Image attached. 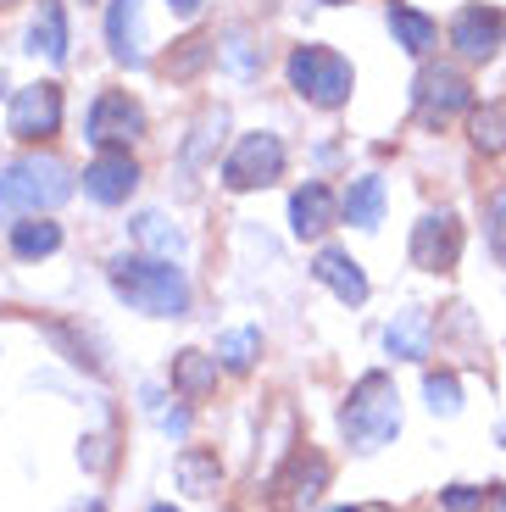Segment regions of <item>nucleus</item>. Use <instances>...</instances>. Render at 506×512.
Masks as SVG:
<instances>
[{
    "label": "nucleus",
    "instance_id": "nucleus-18",
    "mask_svg": "<svg viewBox=\"0 0 506 512\" xmlns=\"http://www.w3.org/2000/svg\"><path fill=\"white\" fill-rule=\"evenodd\" d=\"M67 45H73V34H67V6L62 0H39L34 23H28V51L45 56V62H67Z\"/></svg>",
    "mask_w": 506,
    "mask_h": 512
},
{
    "label": "nucleus",
    "instance_id": "nucleus-9",
    "mask_svg": "<svg viewBox=\"0 0 506 512\" xmlns=\"http://www.w3.org/2000/svg\"><path fill=\"white\" fill-rule=\"evenodd\" d=\"M329 474H334L329 457L312 451V446H301L290 462H284V474L273 479V507L279 512H306L323 490H329Z\"/></svg>",
    "mask_w": 506,
    "mask_h": 512
},
{
    "label": "nucleus",
    "instance_id": "nucleus-29",
    "mask_svg": "<svg viewBox=\"0 0 506 512\" xmlns=\"http://www.w3.org/2000/svg\"><path fill=\"white\" fill-rule=\"evenodd\" d=\"M140 401H145V412H151L156 418V429H162V435H173V440H190V407H162V396H156V390H140Z\"/></svg>",
    "mask_w": 506,
    "mask_h": 512
},
{
    "label": "nucleus",
    "instance_id": "nucleus-13",
    "mask_svg": "<svg viewBox=\"0 0 506 512\" xmlns=\"http://www.w3.org/2000/svg\"><path fill=\"white\" fill-rule=\"evenodd\" d=\"M334 223H340V201H334L329 184L312 179L290 195V234L295 240H317V234H329Z\"/></svg>",
    "mask_w": 506,
    "mask_h": 512
},
{
    "label": "nucleus",
    "instance_id": "nucleus-7",
    "mask_svg": "<svg viewBox=\"0 0 506 512\" xmlns=\"http://www.w3.org/2000/svg\"><path fill=\"white\" fill-rule=\"evenodd\" d=\"M273 179H284V140L267 134V128L240 134V145H234L228 162H223V184L245 195V190H267Z\"/></svg>",
    "mask_w": 506,
    "mask_h": 512
},
{
    "label": "nucleus",
    "instance_id": "nucleus-37",
    "mask_svg": "<svg viewBox=\"0 0 506 512\" xmlns=\"http://www.w3.org/2000/svg\"><path fill=\"white\" fill-rule=\"evenodd\" d=\"M151 512H178V507H173V501H156V507H151Z\"/></svg>",
    "mask_w": 506,
    "mask_h": 512
},
{
    "label": "nucleus",
    "instance_id": "nucleus-32",
    "mask_svg": "<svg viewBox=\"0 0 506 512\" xmlns=\"http://www.w3.org/2000/svg\"><path fill=\"white\" fill-rule=\"evenodd\" d=\"M217 56H223V62L234 67V73H251V67H256V51H251V39H245L240 28L228 34V45H217Z\"/></svg>",
    "mask_w": 506,
    "mask_h": 512
},
{
    "label": "nucleus",
    "instance_id": "nucleus-19",
    "mask_svg": "<svg viewBox=\"0 0 506 512\" xmlns=\"http://www.w3.org/2000/svg\"><path fill=\"white\" fill-rule=\"evenodd\" d=\"M217 368H223V362L217 357H206V351H178L173 357V368H167V379H173V390L184 401H206L217 390Z\"/></svg>",
    "mask_w": 506,
    "mask_h": 512
},
{
    "label": "nucleus",
    "instance_id": "nucleus-3",
    "mask_svg": "<svg viewBox=\"0 0 506 512\" xmlns=\"http://www.w3.org/2000/svg\"><path fill=\"white\" fill-rule=\"evenodd\" d=\"M340 429L362 457L367 451H384L395 435H401V396H395V379L384 368H373V373L356 379V390L340 407Z\"/></svg>",
    "mask_w": 506,
    "mask_h": 512
},
{
    "label": "nucleus",
    "instance_id": "nucleus-21",
    "mask_svg": "<svg viewBox=\"0 0 506 512\" xmlns=\"http://www.w3.org/2000/svg\"><path fill=\"white\" fill-rule=\"evenodd\" d=\"M223 128H228V112H223V106H206V112L195 117V123H190V140H184V151H178L184 173H201V167L212 162L217 145H223Z\"/></svg>",
    "mask_w": 506,
    "mask_h": 512
},
{
    "label": "nucleus",
    "instance_id": "nucleus-6",
    "mask_svg": "<svg viewBox=\"0 0 506 512\" xmlns=\"http://www.w3.org/2000/svg\"><path fill=\"white\" fill-rule=\"evenodd\" d=\"M145 134V106L134 101L128 90H101L95 106L84 117V140L95 151H128V145Z\"/></svg>",
    "mask_w": 506,
    "mask_h": 512
},
{
    "label": "nucleus",
    "instance_id": "nucleus-23",
    "mask_svg": "<svg viewBox=\"0 0 506 512\" xmlns=\"http://www.w3.org/2000/svg\"><path fill=\"white\" fill-rule=\"evenodd\" d=\"M384 23H390L395 45H401L406 56H423L434 45V34H440L429 12H412V6H401V0H390V17H384Z\"/></svg>",
    "mask_w": 506,
    "mask_h": 512
},
{
    "label": "nucleus",
    "instance_id": "nucleus-40",
    "mask_svg": "<svg viewBox=\"0 0 506 512\" xmlns=\"http://www.w3.org/2000/svg\"><path fill=\"white\" fill-rule=\"evenodd\" d=\"M0 6H17V0H0Z\"/></svg>",
    "mask_w": 506,
    "mask_h": 512
},
{
    "label": "nucleus",
    "instance_id": "nucleus-1",
    "mask_svg": "<svg viewBox=\"0 0 506 512\" xmlns=\"http://www.w3.org/2000/svg\"><path fill=\"white\" fill-rule=\"evenodd\" d=\"M106 279L145 318H184L190 312V279L167 256H112L106 262Z\"/></svg>",
    "mask_w": 506,
    "mask_h": 512
},
{
    "label": "nucleus",
    "instance_id": "nucleus-11",
    "mask_svg": "<svg viewBox=\"0 0 506 512\" xmlns=\"http://www.w3.org/2000/svg\"><path fill=\"white\" fill-rule=\"evenodd\" d=\"M506 45V12L501 6H462V12L451 17V51L462 56V62H490L495 51Z\"/></svg>",
    "mask_w": 506,
    "mask_h": 512
},
{
    "label": "nucleus",
    "instance_id": "nucleus-10",
    "mask_svg": "<svg viewBox=\"0 0 506 512\" xmlns=\"http://www.w3.org/2000/svg\"><path fill=\"white\" fill-rule=\"evenodd\" d=\"M462 262V218L456 212H423L412 229V268L451 273Z\"/></svg>",
    "mask_w": 506,
    "mask_h": 512
},
{
    "label": "nucleus",
    "instance_id": "nucleus-34",
    "mask_svg": "<svg viewBox=\"0 0 506 512\" xmlns=\"http://www.w3.org/2000/svg\"><path fill=\"white\" fill-rule=\"evenodd\" d=\"M167 12H173V17H195V12H201V0H167Z\"/></svg>",
    "mask_w": 506,
    "mask_h": 512
},
{
    "label": "nucleus",
    "instance_id": "nucleus-36",
    "mask_svg": "<svg viewBox=\"0 0 506 512\" xmlns=\"http://www.w3.org/2000/svg\"><path fill=\"white\" fill-rule=\"evenodd\" d=\"M73 512H106V501H95V496H89V501H78Z\"/></svg>",
    "mask_w": 506,
    "mask_h": 512
},
{
    "label": "nucleus",
    "instance_id": "nucleus-39",
    "mask_svg": "<svg viewBox=\"0 0 506 512\" xmlns=\"http://www.w3.org/2000/svg\"><path fill=\"white\" fill-rule=\"evenodd\" d=\"M334 512H356V507H334Z\"/></svg>",
    "mask_w": 506,
    "mask_h": 512
},
{
    "label": "nucleus",
    "instance_id": "nucleus-33",
    "mask_svg": "<svg viewBox=\"0 0 506 512\" xmlns=\"http://www.w3.org/2000/svg\"><path fill=\"white\" fill-rule=\"evenodd\" d=\"M484 501H490V496H484V490H473V485H445L440 490V507L445 512H479Z\"/></svg>",
    "mask_w": 506,
    "mask_h": 512
},
{
    "label": "nucleus",
    "instance_id": "nucleus-16",
    "mask_svg": "<svg viewBox=\"0 0 506 512\" xmlns=\"http://www.w3.org/2000/svg\"><path fill=\"white\" fill-rule=\"evenodd\" d=\"M429 346H434V323H429V312H423V307L395 312L390 329H384V351L401 357V362H423V357H429Z\"/></svg>",
    "mask_w": 506,
    "mask_h": 512
},
{
    "label": "nucleus",
    "instance_id": "nucleus-35",
    "mask_svg": "<svg viewBox=\"0 0 506 512\" xmlns=\"http://www.w3.org/2000/svg\"><path fill=\"white\" fill-rule=\"evenodd\" d=\"M484 496H490V512H506V485H490Z\"/></svg>",
    "mask_w": 506,
    "mask_h": 512
},
{
    "label": "nucleus",
    "instance_id": "nucleus-8",
    "mask_svg": "<svg viewBox=\"0 0 506 512\" xmlns=\"http://www.w3.org/2000/svg\"><path fill=\"white\" fill-rule=\"evenodd\" d=\"M56 128H62V90L56 84H23V90L12 95V112H6V134L23 145H39L51 140Z\"/></svg>",
    "mask_w": 506,
    "mask_h": 512
},
{
    "label": "nucleus",
    "instance_id": "nucleus-30",
    "mask_svg": "<svg viewBox=\"0 0 506 512\" xmlns=\"http://www.w3.org/2000/svg\"><path fill=\"white\" fill-rule=\"evenodd\" d=\"M45 334H51V340H56V346H62V351H67V357H73V362H78V368H89V373H95V379H101V373H106V362L95 357V351H89L84 340H78V334L67 329V323H45Z\"/></svg>",
    "mask_w": 506,
    "mask_h": 512
},
{
    "label": "nucleus",
    "instance_id": "nucleus-17",
    "mask_svg": "<svg viewBox=\"0 0 506 512\" xmlns=\"http://www.w3.org/2000/svg\"><path fill=\"white\" fill-rule=\"evenodd\" d=\"M173 479H178V490H184V496L206 501V496H217V490H223V462H217V451L184 446L173 457Z\"/></svg>",
    "mask_w": 506,
    "mask_h": 512
},
{
    "label": "nucleus",
    "instance_id": "nucleus-38",
    "mask_svg": "<svg viewBox=\"0 0 506 512\" xmlns=\"http://www.w3.org/2000/svg\"><path fill=\"white\" fill-rule=\"evenodd\" d=\"M323 6H351V0H323Z\"/></svg>",
    "mask_w": 506,
    "mask_h": 512
},
{
    "label": "nucleus",
    "instance_id": "nucleus-4",
    "mask_svg": "<svg viewBox=\"0 0 506 512\" xmlns=\"http://www.w3.org/2000/svg\"><path fill=\"white\" fill-rule=\"evenodd\" d=\"M284 78H290V90L301 101L323 106V112H340L356 90V67L329 45H295L290 62H284Z\"/></svg>",
    "mask_w": 506,
    "mask_h": 512
},
{
    "label": "nucleus",
    "instance_id": "nucleus-28",
    "mask_svg": "<svg viewBox=\"0 0 506 512\" xmlns=\"http://www.w3.org/2000/svg\"><path fill=\"white\" fill-rule=\"evenodd\" d=\"M423 396H429L434 418H456V412H462V379L440 368V373H429V379H423Z\"/></svg>",
    "mask_w": 506,
    "mask_h": 512
},
{
    "label": "nucleus",
    "instance_id": "nucleus-24",
    "mask_svg": "<svg viewBox=\"0 0 506 512\" xmlns=\"http://www.w3.org/2000/svg\"><path fill=\"white\" fill-rule=\"evenodd\" d=\"M468 145L479 156H501L506 151V101H484L468 112Z\"/></svg>",
    "mask_w": 506,
    "mask_h": 512
},
{
    "label": "nucleus",
    "instance_id": "nucleus-26",
    "mask_svg": "<svg viewBox=\"0 0 506 512\" xmlns=\"http://www.w3.org/2000/svg\"><path fill=\"white\" fill-rule=\"evenodd\" d=\"M128 229H134V240H140L151 256H167V262H178V256H184V234H178L162 212H140Z\"/></svg>",
    "mask_w": 506,
    "mask_h": 512
},
{
    "label": "nucleus",
    "instance_id": "nucleus-27",
    "mask_svg": "<svg viewBox=\"0 0 506 512\" xmlns=\"http://www.w3.org/2000/svg\"><path fill=\"white\" fill-rule=\"evenodd\" d=\"M256 357H262V329H228L223 340H217V362H223L228 373H251Z\"/></svg>",
    "mask_w": 506,
    "mask_h": 512
},
{
    "label": "nucleus",
    "instance_id": "nucleus-20",
    "mask_svg": "<svg viewBox=\"0 0 506 512\" xmlns=\"http://www.w3.org/2000/svg\"><path fill=\"white\" fill-rule=\"evenodd\" d=\"M340 218L351 223V229H379L384 223V179L379 173L351 179V190L340 195Z\"/></svg>",
    "mask_w": 506,
    "mask_h": 512
},
{
    "label": "nucleus",
    "instance_id": "nucleus-12",
    "mask_svg": "<svg viewBox=\"0 0 506 512\" xmlns=\"http://www.w3.org/2000/svg\"><path fill=\"white\" fill-rule=\"evenodd\" d=\"M134 184H140V162L128 151H101L84 167V195L101 206H123L134 195Z\"/></svg>",
    "mask_w": 506,
    "mask_h": 512
},
{
    "label": "nucleus",
    "instance_id": "nucleus-25",
    "mask_svg": "<svg viewBox=\"0 0 506 512\" xmlns=\"http://www.w3.org/2000/svg\"><path fill=\"white\" fill-rule=\"evenodd\" d=\"M56 245H62V223H51V218L12 223V256L17 262H39V256H51Z\"/></svg>",
    "mask_w": 506,
    "mask_h": 512
},
{
    "label": "nucleus",
    "instance_id": "nucleus-31",
    "mask_svg": "<svg viewBox=\"0 0 506 512\" xmlns=\"http://www.w3.org/2000/svg\"><path fill=\"white\" fill-rule=\"evenodd\" d=\"M484 223H490V251L506 262V190L490 195V206H484Z\"/></svg>",
    "mask_w": 506,
    "mask_h": 512
},
{
    "label": "nucleus",
    "instance_id": "nucleus-15",
    "mask_svg": "<svg viewBox=\"0 0 506 512\" xmlns=\"http://www.w3.org/2000/svg\"><path fill=\"white\" fill-rule=\"evenodd\" d=\"M312 279L329 284L345 307H362V301H367V273H362V262H356L351 251H340V245H323V251H317Z\"/></svg>",
    "mask_w": 506,
    "mask_h": 512
},
{
    "label": "nucleus",
    "instance_id": "nucleus-22",
    "mask_svg": "<svg viewBox=\"0 0 506 512\" xmlns=\"http://www.w3.org/2000/svg\"><path fill=\"white\" fill-rule=\"evenodd\" d=\"M212 56H217V39H212V34H184L173 51H167L162 73L178 78V84H190V78H201L206 67H212Z\"/></svg>",
    "mask_w": 506,
    "mask_h": 512
},
{
    "label": "nucleus",
    "instance_id": "nucleus-2",
    "mask_svg": "<svg viewBox=\"0 0 506 512\" xmlns=\"http://www.w3.org/2000/svg\"><path fill=\"white\" fill-rule=\"evenodd\" d=\"M67 195H73V167H67L62 156L28 151V156H17V162H6V173H0V223L56 212Z\"/></svg>",
    "mask_w": 506,
    "mask_h": 512
},
{
    "label": "nucleus",
    "instance_id": "nucleus-14",
    "mask_svg": "<svg viewBox=\"0 0 506 512\" xmlns=\"http://www.w3.org/2000/svg\"><path fill=\"white\" fill-rule=\"evenodd\" d=\"M145 17H140V0H106V51L112 62L123 67H140L145 62Z\"/></svg>",
    "mask_w": 506,
    "mask_h": 512
},
{
    "label": "nucleus",
    "instance_id": "nucleus-5",
    "mask_svg": "<svg viewBox=\"0 0 506 512\" xmlns=\"http://www.w3.org/2000/svg\"><path fill=\"white\" fill-rule=\"evenodd\" d=\"M473 112V84L462 67L451 62H429L418 67V78H412V117H418L423 128H445L451 117Z\"/></svg>",
    "mask_w": 506,
    "mask_h": 512
}]
</instances>
